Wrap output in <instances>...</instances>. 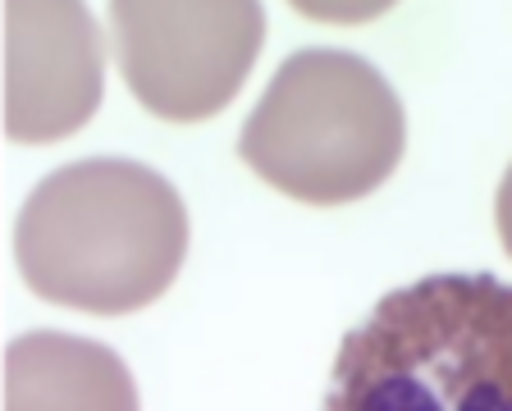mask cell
Instances as JSON below:
<instances>
[{"mask_svg": "<svg viewBox=\"0 0 512 411\" xmlns=\"http://www.w3.org/2000/svg\"><path fill=\"white\" fill-rule=\"evenodd\" d=\"M188 256L183 197L138 160H74L28 192L14 261L42 302L128 316L174 284Z\"/></svg>", "mask_w": 512, "mask_h": 411, "instance_id": "cell-1", "label": "cell"}, {"mask_svg": "<svg viewBox=\"0 0 512 411\" xmlns=\"http://www.w3.org/2000/svg\"><path fill=\"white\" fill-rule=\"evenodd\" d=\"M320 411H512V284L426 274L343 338Z\"/></svg>", "mask_w": 512, "mask_h": 411, "instance_id": "cell-2", "label": "cell"}, {"mask_svg": "<svg viewBox=\"0 0 512 411\" xmlns=\"http://www.w3.org/2000/svg\"><path fill=\"white\" fill-rule=\"evenodd\" d=\"M403 147L407 119L394 87L362 55L334 46L288 55L238 137L256 179L307 206L371 197Z\"/></svg>", "mask_w": 512, "mask_h": 411, "instance_id": "cell-3", "label": "cell"}, {"mask_svg": "<svg viewBox=\"0 0 512 411\" xmlns=\"http://www.w3.org/2000/svg\"><path fill=\"white\" fill-rule=\"evenodd\" d=\"M110 28L138 106L165 124H202L247 83L266 10L256 0H115Z\"/></svg>", "mask_w": 512, "mask_h": 411, "instance_id": "cell-4", "label": "cell"}, {"mask_svg": "<svg viewBox=\"0 0 512 411\" xmlns=\"http://www.w3.org/2000/svg\"><path fill=\"white\" fill-rule=\"evenodd\" d=\"M5 137L60 142L101 106L106 51L78 0L5 5Z\"/></svg>", "mask_w": 512, "mask_h": 411, "instance_id": "cell-5", "label": "cell"}, {"mask_svg": "<svg viewBox=\"0 0 512 411\" xmlns=\"http://www.w3.org/2000/svg\"><path fill=\"white\" fill-rule=\"evenodd\" d=\"M5 411H138V384L106 343L37 329L5 348Z\"/></svg>", "mask_w": 512, "mask_h": 411, "instance_id": "cell-6", "label": "cell"}, {"mask_svg": "<svg viewBox=\"0 0 512 411\" xmlns=\"http://www.w3.org/2000/svg\"><path fill=\"white\" fill-rule=\"evenodd\" d=\"M494 224H499V238H503V252L512 256V165L499 183V197H494Z\"/></svg>", "mask_w": 512, "mask_h": 411, "instance_id": "cell-7", "label": "cell"}]
</instances>
